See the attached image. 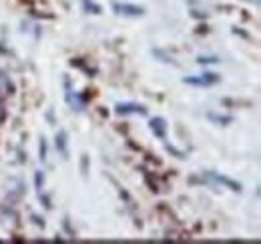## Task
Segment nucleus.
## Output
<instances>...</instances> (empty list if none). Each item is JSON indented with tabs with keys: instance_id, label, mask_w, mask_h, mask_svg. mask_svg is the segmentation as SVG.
Wrapping results in <instances>:
<instances>
[{
	"instance_id": "obj_1",
	"label": "nucleus",
	"mask_w": 261,
	"mask_h": 244,
	"mask_svg": "<svg viewBox=\"0 0 261 244\" xmlns=\"http://www.w3.org/2000/svg\"><path fill=\"white\" fill-rule=\"evenodd\" d=\"M197 180H199V178H197ZM201 182H205V184H215V186H223V188H229V190L241 192V184H239V182L231 180V178H227V176H223V174L211 172V170L203 172V178H201Z\"/></svg>"
},
{
	"instance_id": "obj_2",
	"label": "nucleus",
	"mask_w": 261,
	"mask_h": 244,
	"mask_svg": "<svg viewBox=\"0 0 261 244\" xmlns=\"http://www.w3.org/2000/svg\"><path fill=\"white\" fill-rule=\"evenodd\" d=\"M183 82L185 84H189V86H213V84H217L219 82V74H215V72H205V74H201V76H187V78H183Z\"/></svg>"
},
{
	"instance_id": "obj_3",
	"label": "nucleus",
	"mask_w": 261,
	"mask_h": 244,
	"mask_svg": "<svg viewBox=\"0 0 261 244\" xmlns=\"http://www.w3.org/2000/svg\"><path fill=\"white\" fill-rule=\"evenodd\" d=\"M115 114L119 116H127V114H141L145 116L147 114V108L143 104H135V102H119L115 106Z\"/></svg>"
},
{
	"instance_id": "obj_4",
	"label": "nucleus",
	"mask_w": 261,
	"mask_h": 244,
	"mask_svg": "<svg viewBox=\"0 0 261 244\" xmlns=\"http://www.w3.org/2000/svg\"><path fill=\"white\" fill-rule=\"evenodd\" d=\"M113 10H115L117 14H123V16H141V14H145V8H143V6L123 4V2H115V4H113Z\"/></svg>"
},
{
	"instance_id": "obj_5",
	"label": "nucleus",
	"mask_w": 261,
	"mask_h": 244,
	"mask_svg": "<svg viewBox=\"0 0 261 244\" xmlns=\"http://www.w3.org/2000/svg\"><path fill=\"white\" fill-rule=\"evenodd\" d=\"M14 92V84L10 82V78L6 76V72H0V100H4L6 96H10Z\"/></svg>"
},
{
	"instance_id": "obj_6",
	"label": "nucleus",
	"mask_w": 261,
	"mask_h": 244,
	"mask_svg": "<svg viewBox=\"0 0 261 244\" xmlns=\"http://www.w3.org/2000/svg\"><path fill=\"white\" fill-rule=\"evenodd\" d=\"M149 126H151V130L155 132V136L157 138H165L167 136V122L163 120V118H151V122H149Z\"/></svg>"
},
{
	"instance_id": "obj_7",
	"label": "nucleus",
	"mask_w": 261,
	"mask_h": 244,
	"mask_svg": "<svg viewBox=\"0 0 261 244\" xmlns=\"http://www.w3.org/2000/svg\"><path fill=\"white\" fill-rule=\"evenodd\" d=\"M57 150L61 152L63 158H68V148H66V132L65 130H61L59 134H57Z\"/></svg>"
},
{
	"instance_id": "obj_8",
	"label": "nucleus",
	"mask_w": 261,
	"mask_h": 244,
	"mask_svg": "<svg viewBox=\"0 0 261 244\" xmlns=\"http://www.w3.org/2000/svg\"><path fill=\"white\" fill-rule=\"evenodd\" d=\"M81 4H83V10L87 14H100V6L95 4L93 0H81Z\"/></svg>"
},
{
	"instance_id": "obj_9",
	"label": "nucleus",
	"mask_w": 261,
	"mask_h": 244,
	"mask_svg": "<svg viewBox=\"0 0 261 244\" xmlns=\"http://www.w3.org/2000/svg\"><path fill=\"white\" fill-rule=\"evenodd\" d=\"M207 116H209V120H211V122L221 124V126H227V124H231V122H233V116H221V114H213V112H209Z\"/></svg>"
},
{
	"instance_id": "obj_10",
	"label": "nucleus",
	"mask_w": 261,
	"mask_h": 244,
	"mask_svg": "<svg viewBox=\"0 0 261 244\" xmlns=\"http://www.w3.org/2000/svg\"><path fill=\"white\" fill-rule=\"evenodd\" d=\"M34 184H36V190H42V186H44V174L40 170H36V174H34Z\"/></svg>"
},
{
	"instance_id": "obj_11",
	"label": "nucleus",
	"mask_w": 261,
	"mask_h": 244,
	"mask_svg": "<svg viewBox=\"0 0 261 244\" xmlns=\"http://www.w3.org/2000/svg\"><path fill=\"white\" fill-rule=\"evenodd\" d=\"M197 62L199 64H217L219 58L217 56H201V58H197Z\"/></svg>"
},
{
	"instance_id": "obj_12",
	"label": "nucleus",
	"mask_w": 261,
	"mask_h": 244,
	"mask_svg": "<svg viewBox=\"0 0 261 244\" xmlns=\"http://www.w3.org/2000/svg\"><path fill=\"white\" fill-rule=\"evenodd\" d=\"M38 150H40V160H46V140L44 138L40 140V148Z\"/></svg>"
},
{
	"instance_id": "obj_13",
	"label": "nucleus",
	"mask_w": 261,
	"mask_h": 244,
	"mask_svg": "<svg viewBox=\"0 0 261 244\" xmlns=\"http://www.w3.org/2000/svg\"><path fill=\"white\" fill-rule=\"evenodd\" d=\"M2 102H4V100H0V124H4V120H6V114H8Z\"/></svg>"
},
{
	"instance_id": "obj_14",
	"label": "nucleus",
	"mask_w": 261,
	"mask_h": 244,
	"mask_svg": "<svg viewBox=\"0 0 261 244\" xmlns=\"http://www.w3.org/2000/svg\"><path fill=\"white\" fill-rule=\"evenodd\" d=\"M167 150H169V152H173V154H177V158H185V154L179 152V150H175L173 146H167Z\"/></svg>"
}]
</instances>
